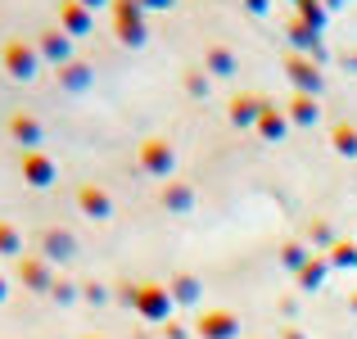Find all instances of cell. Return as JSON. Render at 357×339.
<instances>
[{
    "mask_svg": "<svg viewBox=\"0 0 357 339\" xmlns=\"http://www.w3.org/2000/svg\"><path fill=\"white\" fill-rule=\"evenodd\" d=\"M82 299H86V303H109V289L105 285H100V280H86V285H82Z\"/></svg>",
    "mask_w": 357,
    "mask_h": 339,
    "instance_id": "4dcf8cb0",
    "label": "cell"
},
{
    "mask_svg": "<svg viewBox=\"0 0 357 339\" xmlns=\"http://www.w3.org/2000/svg\"><path fill=\"white\" fill-rule=\"evenodd\" d=\"M280 68H285L289 91H303V96H321L326 73H321V63H317V59H307V54H294V50H289Z\"/></svg>",
    "mask_w": 357,
    "mask_h": 339,
    "instance_id": "5b68a950",
    "label": "cell"
},
{
    "mask_svg": "<svg viewBox=\"0 0 357 339\" xmlns=\"http://www.w3.org/2000/svg\"><path fill=\"white\" fill-rule=\"evenodd\" d=\"M204 68H208V77L218 82V77H236V50H227V45H208L204 50Z\"/></svg>",
    "mask_w": 357,
    "mask_h": 339,
    "instance_id": "ac0fdd59",
    "label": "cell"
},
{
    "mask_svg": "<svg viewBox=\"0 0 357 339\" xmlns=\"http://www.w3.org/2000/svg\"><path fill=\"white\" fill-rule=\"evenodd\" d=\"M307 240H312V244H317V249H321V253H326V249H331V244H335V240H340V235H335V231H331V222H326V218H312V222H307Z\"/></svg>",
    "mask_w": 357,
    "mask_h": 339,
    "instance_id": "f1b7e54d",
    "label": "cell"
},
{
    "mask_svg": "<svg viewBox=\"0 0 357 339\" xmlns=\"http://www.w3.org/2000/svg\"><path fill=\"white\" fill-rule=\"evenodd\" d=\"M5 131H9L14 145H23V154H27V149H41V140H45L41 118H32V113H14V118L5 122Z\"/></svg>",
    "mask_w": 357,
    "mask_h": 339,
    "instance_id": "4fadbf2b",
    "label": "cell"
},
{
    "mask_svg": "<svg viewBox=\"0 0 357 339\" xmlns=\"http://www.w3.org/2000/svg\"><path fill=\"white\" fill-rule=\"evenodd\" d=\"M258 131L267 145H280L285 140V131H289V118H285V105H271V100H262V113H258Z\"/></svg>",
    "mask_w": 357,
    "mask_h": 339,
    "instance_id": "9a60e30c",
    "label": "cell"
},
{
    "mask_svg": "<svg viewBox=\"0 0 357 339\" xmlns=\"http://www.w3.org/2000/svg\"><path fill=\"white\" fill-rule=\"evenodd\" d=\"M0 68H5V77H14V82H32L36 68H41V54H36L32 41L9 36V41L0 45Z\"/></svg>",
    "mask_w": 357,
    "mask_h": 339,
    "instance_id": "3957f363",
    "label": "cell"
},
{
    "mask_svg": "<svg viewBox=\"0 0 357 339\" xmlns=\"http://www.w3.org/2000/svg\"><path fill=\"white\" fill-rule=\"evenodd\" d=\"M176 5V0H140V9H145V14H149V9H154V14H163V9H172Z\"/></svg>",
    "mask_w": 357,
    "mask_h": 339,
    "instance_id": "1f68e13d",
    "label": "cell"
},
{
    "mask_svg": "<svg viewBox=\"0 0 357 339\" xmlns=\"http://www.w3.org/2000/svg\"><path fill=\"white\" fill-rule=\"evenodd\" d=\"M195 335L199 339H240V317L231 308H204L195 317Z\"/></svg>",
    "mask_w": 357,
    "mask_h": 339,
    "instance_id": "8992f818",
    "label": "cell"
},
{
    "mask_svg": "<svg viewBox=\"0 0 357 339\" xmlns=\"http://www.w3.org/2000/svg\"><path fill=\"white\" fill-rule=\"evenodd\" d=\"M349 68H357V50H353V54H349Z\"/></svg>",
    "mask_w": 357,
    "mask_h": 339,
    "instance_id": "74e56055",
    "label": "cell"
},
{
    "mask_svg": "<svg viewBox=\"0 0 357 339\" xmlns=\"http://www.w3.org/2000/svg\"><path fill=\"white\" fill-rule=\"evenodd\" d=\"M131 308H136L145 322H158L167 326L172 322V289L163 285V280H136V289H131Z\"/></svg>",
    "mask_w": 357,
    "mask_h": 339,
    "instance_id": "6da1fadb",
    "label": "cell"
},
{
    "mask_svg": "<svg viewBox=\"0 0 357 339\" xmlns=\"http://www.w3.org/2000/svg\"><path fill=\"white\" fill-rule=\"evenodd\" d=\"M41 258L50 262H68V258H77V235L73 231H63V226H45L41 231Z\"/></svg>",
    "mask_w": 357,
    "mask_h": 339,
    "instance_id": "8fae6325",
    "label": "cell"
},
{
    "mask_svg": "<svg viewBox=\"0 0 357 339\" xmlns=\"http://www.w3.org/2000/svg\"><path fill=\"white\" fill-rule=\"evenodd\" d=\"M114 5V36L127 50H140L149 41V18L140 9V0H109Z\"/></svg>",
    "mask_w": 357,
    "mask_h": 339,
    "instance_id": "7a4b0ae2",
    "label": "cell"
},
{
    "mask_svg": "<svg viewBox=\"0 0 357 339\" xmlns=\"http://www.w3.org/2000/svg\"><path fill=\"white\" fill-rule=\"evenodd\" d=\"M5 294H9V285H5V276H0V303H5Z\"/></svg>",
    "mask_w": 357,
    "mask_h": 339,
    "instance_id": "d590c367",
    "label": "cell"
},
{
    "mask_svg": "<svg viewBox=\"0 0 357 339\" xmlns=\"http://www.w3.org/2000/svg\"><path fill=\"white\" fill-rule=\"evenodd\" d=\"M326 262H331V271H353L357 267V240H335L331 249H326Z\"/></svg>",
    "mask_w": 357,
    "mask_h": 339,
    "instance_id": "4316f807",
    "label": "cell"
},
{
    "mask_svg": "<svg viewBox=\"0 0 357 339\" xmlns=\"http://www.w3.org/2000/svg\"><path fill=\"white\" fill-rule=\"evenodd\" d=\"M18 176H23V186H32V190H45V186H54L59 167H54V158L45 154V149H27V154L18 158Z\"/></svg>",
    "mask_w": 357,
    "mask_h": 339,
    "instance_id": "52a82bcc",
    "label": "cell"
},
{
    "mask_svg": "<svg viewBox=\"0 0 357 339\" xmlns=\"http://www.w3.org/2000/svg\"><path fill=\"white\" fill-rule=\"evenodd\" d=\"M285 118L294 122V127H312V122L321 118V100H317V96H303V91H289Z\"/></svg>",
    "mask_w": 357,
    "mask_h": 339,
    "instance_id": "e0dca14e",
    "label": "cell"
},
{
    "mask_svg": "<svg viewBox=\"0 0 357 339\" xmlns=\"http://www.w3.org/2000/svg\"><path fill=\"white\" fill-rule=\"evenodd\" d=\"M0 253H5V258H23V231H18L14 222L9 218H0Z\"/></svg>",
    "mask_w": 357,
    "mask_h": 339,
    "instance_id": "83f0119b",
    "label": "cell"
},
{
    "mask_svg": "<svg viewBox=\"0 0 357 339\" xmlns=\"http://www.w3.org/2000/svg\"><path fill=\"white\" fill-rule=\"evenodd\" d=\"M91 82H96V68H91V63H82V59H68L59 68V86L63 91H91Z\"/></svg>",
    "mask_w": 357,
    "mask_h": 339,
    "instance_id": "44dd1931",
    "label": "cell"
},
{
    "mask_svg": "<svg viewBox=\"0 0 357 339\" xmlns=\"http://www.w3.org/2000/svg\"><path fill=\"white\" fill-rule=\"evenodd\" d=\"M136 163L145 167L149 176H163V181H167V176L176 172V145L167 136H145L136 145Z\"/></svg>",
    "mask_w": 357,
    "mask_h": 339,
    "instance_id": "277c9868",
    "label": "cell"
},
{
    "mask_svg": "<svg viewBox=\"0 0 357 339\" xmlns=\"http://www.w3.org/2000/svg\"><path fill=\"white\" fill-rule=\"evenodd\" d=\"M18 285L32 289V294H50V285H54V267L41 258V253H23V258H18Z\"/></svg>",
    "mask_w": 357,
    "mask_h": 339,
    "instance_id": "ba28073f",
    "label": "cell"
},
{
    "mask_svg": "<svg viewBox=\"0 0 357 339\" xmlns=\"http://www.w3.org/2000/svg\"><path fill=\"white\" fill-rule=\"evenodd\" d=\"M349 303H353V312H357V289H353V299H349Z\"/></svg>",
    "mask_w": 357,
    "mask_h": 339,
    "instance_id": "f35d334b",
    "label": "cell"
},
{
    "mask_svg": "<svg viewBox=\"0 0 357 339\" xmlns=\"http://www.w3.org/2000/svg\"><path fill=\"white\" fill-rule=\"evenodd\" d=\"M59 27L73 36V41H82V36L96 32V14H91L82 0H59Z\"/></svg>",
    "mask_w": 357,
    "mask_h": 339,
    "instance_id": "7c38bea8",
    "label": "cell"
},
{
    "mask_svg": "<svg viewBox=\"0 0 357 339\" xmlns=\"http://www.w3.org/2000/svg\"><path fill=\"white\" fill-rule=\"evenodd\" d=\"M167 289H172V303H199L204 299V285H199V276H190V271H181V276H172L167 280Z\"/></svg>",
    "mask_w": 357,
    "mask_h": 339,
    "instance_id": "7402d4cb",
    "label": "cell"
},
{
    "mask_svg": "<svg viewBox=\"0 0 357 339\" xmlns=\"http://www.w3.org/2000/svg\"><path fill=\"white\" fill-rule=\"evenodd\" d=\"M77 209H82V218H91V222H109L114 218V195L100 181H82L77 186Z\"/></svg>",
    "mask_w": 357,
    "mask_h": 339,
    "instance_id": "9c48e42d",
    "label": "cell"
},
{
    "mask_svg": "<svg viewBox=\"0 0 357 339\" xmlns=\"http://www.w3.org/2000/svg\"><path fill=\"white\" fill-rule=\"evenodd\" d=\"M285 36H289V50H294V54H307V59H321V32H317V27L298 23V18L289 14V23H285Z\"/></svg>",
    "mask_w": 357,
    "mask_h": 339,
    "instance_id": "2e32d148",
    "label": "cell"
},
{
    "mask_svg": "<svg viewBox=\"0 0 357 339\" xmlns=\"http://www.w3.org/2000/svg\"><path fill=\"white\" fill-rule=\"evenodd\" d=\"M50 299H54V303H63V308H68V303H77V299H82V285H77V280H63V276H54V285H50Z\"/></svg>",
    "mask_w": 357,
    "mask_h": 339,
    "instance_id": "f546056e",
    "label": "cell"
},
{
    "mask_svg": "<svg viewBox=\"0 0 357 339\" xmlns=\"http://www.w3.org/2000/svg\"><path fill=\"white\" fill-rule=\"evenodd\" d=\"M32 45H36V54H41L45 63H54V68H63V63L73 59V45H77V41H73V36L63 32V27H41V36H36Z\"/></svg>",
    "mask_w": 357,
    "mask_h": 339,
    "instance_id": "30bf717a",
    "label": "cell"
},
{
    "mask_svg": "<svg viewBox=\"0 0 357 339\" xmlns=\"http://www.w3.org/2000/svg\"><path fill=\"white\" fill-rule=\"evenodd\" d=\"M344 5V0H326V9H340Z\"/></svg>",
    "mask_w": 357,
    "mask_h": 339,
    "instance_id": "8d00e7d4",
    "label": "cell"
},
{
    "mask_svg": "<svg viewBox=\"0 0 357 339\" xmlns=\"http://www.w3.org/2000/svg\"><path fill=\"white\" fill-rule=\"evenodd\" d=\"M86 339H100V335H86Z\"/></svg>",
    "mask_w": 357,
    "mask_h": 339,
    "instance_id": "ab89813d",
    "label": "cell"
},
{
    "mask_svg": "<svg viewBox=\"0 0 357 339\" xmlns=\"http://www.w3.org/2000/svg\"><path fill=\"white\" fill-rule=\"evenodd\" d=\"M307 262H312V244H303V240H285V244H280V267H285V271L298 276Z\"/></svg>",
    "mask_w": 357,
    "mask_h": 339,
    "instance_id": "cb8c5ba5",
    "label": "cell"
},
{
    "mask_svg": "<svg viewBox=\"0 0 357 339\" xmlns=\"http://www.w3.org/2000/svg\"><path fill=\"white\" fill-rule=\"evenodd\" d=\"M258 113H262V96H253V91H236V96L227 100V122L231 127H258Z\"/></svg>",
    "mask_w": 357,
    "mask_h": 339,
    "instance_id": "5bb4252c",
    "label": "cell"
},
{
    "mask_svg": "<svg viewBox=\"0 0 357 339\" xmlns=\"http://www.w3.org/2000/svg\"><path fill=\"white\" fill-rule=\"evenodd\" d=\"M163 209L167 213H190L195 209V186L190 181H163Z\"/></svg>",
    "mask_w": 357,
    "mask_h": 339,
    "instance_id": "d6986e66",
    "label": "cell"
},
{
    "mask_svg": "<svg viewBox=\"0 0 357 339\" xmlns=\"http://www.w3.org/2000/svg\"><path fill=\"white\" fill-rule=\"evenodd\" d=\"M244 9H249V14H267V9H271V0H244Z\"/></svg>",
    "mask_w": 357,
    "mask_h": 339,
    "instance_id": "d6a6232c",
    "label": "cell"
},
{
    "mask_svg": "<svg viewBox=\"0 0 357 339\" xmlns=\"http://www.w3.org/2000/svg\"><path fill=\"white\" fill-rule=\"evenodd\" d=\"M181 91H185L190 100H208V91H213L208 68H204V63H199V68H185V73H181Z\"/></svg>",
    "mask_w": 357,
    "mask_h": 339,
    "instance_id": "d4e9b609",
    "label": "cell"
},
{
    "mask_svg": "<svg viewBox=\"0 0 357 339\" xmlns=\"http://www.w3.org/2000/svg\"><path fill=\"white\" fill-rule=\"evenodd\" d=\"M280 339H307V335L298 331V326H280Z\"/></svg>",
    "mask_w": 357,
    "mask_h": 339,
    "instance_id": "836d02e7",
    "label": "cell"
},
{
    "mask_svg": "<svg viewBox=\"0 0 357 339\" xmlns=\"http://www.w3.org/2000/svg\"><path fill=\"white\" fill-rule=\"evenodd\" d=\"M82 5H86V9H91V14H96V9H105V5H109V0H82Z\"/></svg>",
    "mask_w": 357,
    "mask_h": 339,
    "instance_id": "e575fe53",
    "label": "cell"
},
{
    "mask_svg": "<svg viewBox=\"0 0 357 339\" xmlns=\"http://www.w3.org/2000/svg\"><path fill=\"white\" fill-rule=\"evenodd\" d=\"M294 18L321 32V27H326V18H331V9H326V0H294Z\"/></svg>",
    "mask_w": 357,
    "mask_h": 339,
    "instance_id": "484cf974",
    "label": "cell"
},
{
    "mask_svg": "<svg viewBox=\"0 0 357 339\" xmlns=\"http://www.w3.org/2000/svg\"><path fill=\"white\" fill-rule=\"evenodd\" d=\"M331 276V262H326V253H312V262H307L303 271H298V289H303V294H312V289H321V280Z\"/></svg>",
    "mask_w": 357,
    "mask_h": 339,
    "instance_id": "603a6c76",
    "label": "cell"
},
{
    "mask_svg": "<svg viewBox=\"0 0 357 339\" xmlns=\"http://www.w3.org/2000/svg\"><path fill=\"white\" fill-rule=\"evenodd\" d=\"M331 149L340 158H357V122H349V118L331 122Z\"/></svg>",
    "mask_w": 357,
    "mask_h": 339,
    "instance_id": "ffe728a7",
    "label": "cell"
}]
</instances>
